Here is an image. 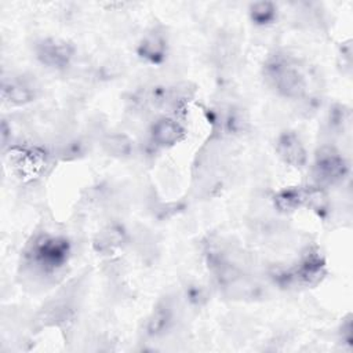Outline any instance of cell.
I'll use <instances>...</instances> for the list:
<instances>
[{"label":"cell","instance_id":"15","mask_svg":"<svg viewBox=\"0 0 353 353\" xmlns=\"http://www.w3.org/2000/svg\"><path fill=\"white\" fill-rule=\"evenodd\" d=\"M342 342L350 345L352 342V321H350V316H347V319L345 320V324H342Z\"/></svg>","mask_w":353,"mask_h":353},{"label":"cell","instance_id":"11","mask_svg":"<svg viewBox=\"0 0 353 353\" xmlns=\"http://www.w3.org/2000/svg\"><path fill=\"white\" fill-rule=\"evenodd\" d=\"M313 199V192L303 188H285L273 197L274 205L284 212H291Z\"/></svg>","mask_w":353,"mask_h":353},{"label":"cell","instance_id":"1","mask_svg":"<svg viewBox=\"0 0 353 353\" xmlns=\"http://www.w3.org/2000/svg\"><path fill=\"white\" fill-rule=\"evenodd\" d=\"M263 76L268 84L281 97L299 98L305 92L306 81L296 61L284 52L270 55L263 65Z\"/></svg>","mask_w":353,"mask_h":353},{"label":"cell","instance_id":"7","mask_svg":"<svg viewBox=\"0 0 353 353\" xmlns=\"http://www.w3.org/2000/svg\"><path fill=\"white\" fill-rule=\"evenodd\" d=\"M182 125L170 116L159 117L150 127V138L156 146L170 148L183 138Z\"/></svg>","mask_w":353,"mask_h":353},{"label":"cell","instance_id":"8","mask_svg":"<svg viewBox=\"0 0 353 353\" xmlns=\"http://www.w3.org/2000/svg\"><path fill=\"white\" fill-rule=\"evenodd\" d=\"M138 55L150 63H160L165 59L168 51V41L164 32L152 29L138 44Z\"/></svg>","mask_w":353,"mask_h":353},{"label":"cell","instance_id":"13","mask_svg":"<svg viewBox=\"0 0 353 353\" xmlns=\"http://www.w3.org/2000/svg\"><path fill=\"white\" fill-rule=\"evenodd\" d=\"M250 18L255 25H269L277 17V7L272 1H255L250 6Z\"/></svg>","mask_w":353,"mask_h":353},{"label":"cell","instance_id":"3","mask_svg":"<svg viewBox=\"0 0 353 353\" xmlns=\"http://www.w3.org/2000/svg\"><path fill=\"white\" fill-rule=\"evenodd\" d=\"M349 171L345 157L332 146H321L314 156L313 176L319 185L341 182Z\"/></svg>","mask_w":353,"mask_h":353},{"label":"cell","instance_id":"2","mask_svg":"<svg viewBox=\"0 0 353 353\" xmlns=\"http://www.w3.org/2000/svg\"><path fill=\"white\" fill-rule=\"evenodd\" d=\"M70 245L66 237L55 234H40L29 244L25 258L28 266L36 273L51 274L59 270L69 259Z\"/></svg>","mask_w":353,"mask_h":353},{"label":"cell","instance_id":"9","mask_svg":"<svg viewBox=\"0 0 353 353\" xmlns=\"http://www.w3.org/2000/svg\"><path fill=\"white\" fill-rule=\"evenodd\" d=\"M324 273V262L317 252L305 254V256L299 261L296 268L292 273L287 274L291 279L299 280L305 284H314L317 283Z\"/></svg>","mask_w":353,"mask_h":353},{"label":"cell","instance_id":"10","mask_svg":"<svg viewBox=\"0 0 353 353\" xmlns=\"http://www.w3.org/2000/svg\"><path fill=\"white\" fill-rule=\"evenodd\" d=\"M125 243V232L119 225L103 228L94 240V248L102 255L114 254Z\"/></svg>","mask_w":353,"mask_h":353},{"label":"cell","instance_id":"4","mask_svg":"<svg viewBox=\"0 0 353 353\" xmlns=\"http://www.w3.org/2000/svg\"><path fill=\"white\" fill-rule=\"evenodd\" d=\"M34 51L40 63L58 70L65 69L74 55V47L61 39H44L36 44Z\"/></svg>","mask_w":353,"mask_h":353},{"label":"cell","instance_id":"6","mask_svg":"<svg viewBox=\"0 0 353 353\" xmlns=\"http://www.w3.org/2000/svg\"><path fill=\"white\" fill-rule=\"evenodd\" d=\"M276 152L279 157L291 167L302 168L306 164V149L299 137L292 131H284L279 135L276 142Z\"/></svg>","mask_w":353,"mask_h":353},{"label":"cell","instance_id":"14","mask_svg":"<svg viewBox=\"0 0 353 353\" xmlns=\"http://www.w3.org/2000/svg\"><path fill=\"white\" fill-rule=\"evenodd\" d=\"M106 152L112 156L124 157L128 156L132 150V142L125 135H112L103 142Z\"/></svg>","mask_w":353,"mask_h":353},{"label":"cell","instance_id":"12","mask_svg":"<svg viewBox=\"0 0 353 353\" xmlns=\"http://www.w3.org/2000/svg\"><path fill=\"white\" fill-rule=\"evenodd\" d=\"M174 321V309L168 301H161L153 309L150 317L148 319L146 330L150 335L164 334Z\"/></svg>","mask_w":353,"mask_h":353},{"label":"cell","instance_id":"5","mask_svg":"<svg viewBox=\"0 0 353 353\" xmlns=\"http://www.w3.org/2000/svg\"><path fill=\"white\" fill-rule=\"evenodd\" d=\"M37 95V87L26 77H11L3 79L1 83V98L4 102L21 106L34 101Z\"/></svg>","mask_w":353,"mask_h":353}]
</instances>
